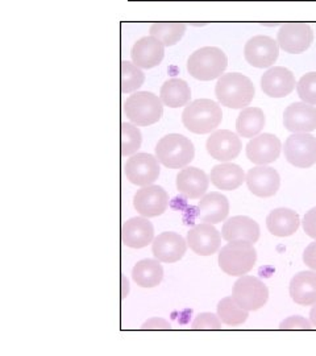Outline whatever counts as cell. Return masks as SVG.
<instances>
[{
  "instance_id": "obj_2",
  "label": "cell",
  "mask_w": 316,
  "mask_h": 356,
  "mask_svg": "<svg viewBox=\"0 0 316 356\" xmlns=\"http://www.w3.org/2000/svg\"><path fill=\"white\" fill-rule=\"evenodd\" d=\"M223 120V111L219 103L213 99H195L185 106L182 123L190 132L206 135L214 132Z\"/></svg>"
},
{
  "instance_id": "obj_40",
  "label": "cell",
  "mask_w": 316,
  "mask_h": 356,
  "mask_svg": "<svg viewBox=\"0 0 316 356\" xmlns=\"http://www.w3.org/2000/svg\"><path fill=\"white\" fill-rule=\"evenodd\" d=\"M303 263L313 270H316V241L310 243L303 252Z\"/></svg>"
},
{
  "instance_id": "obj_33",
  "label": "cell",
  "mask_w": 316,
  "mask_h": 356,
  "mask_svg": "<svg viewBox=\"0 0 316 356\" xmlns=\"http://www.w3.org/2000/svg\"><path fill=\"white\" fill-rule=\"evenodd\" d=\"M122 92L131 94L139 90L145 82V74L141 67L136 66L133 63L123 61L122 63Z\"/></svg>"
},
{
  "instance_id": "obj_8",
  "label": "cell",
  "mask_w": 316,
  "mask_h": 356,
  "mask_svg": "<svg viewBox=\"0 0 316 356\" xmlns=\"http://www.w3.org/2000/svg\"><path fill=\"white\" fill-rule=\"evenodd\" d=\"M126 179L136 186H148L154 184L161 173L160 163L151 153H135L129 156L124 165Z\"/></svg>"
},
{
  "instance_id": "obj_34",
  "label": "cell",
  "mask_w": 316,
  "mask_h": 356,
  "mask_svg": "<svg viewBox=\"0 0 316 356\" xmlns=\"http://www.w3.org/2000/svg\"><path fill=\"white\" fill-rule=\"evenodd\" d=\"M122 145H120V151L122 156H132L141 147L142 143V135L138 126L132 124V123H122Z\"/></svg>"
},
{
  "instance_id": "obj_10",
  "label": "cell",
  "mask_w": 316,
  "mask_h": 356,
  "mask_svg": "<svg viewBox=\"0 0 316 356\" xmlns=\"http://www.w3.org/2000/svg\"><path fill=\"white\" fill-rule=\"evenodd\" d=\"M278 56L277 40L265 35L253 36L244 47V57L247 63L257 69L272 67L278 60Z\"/></svg>"
},
{
  "instance_id": "obj_30",
  "label": "cell",
  "mask_w": 316,
  "mask_h": 356,
  "mask_svg": "<svg viewBox=\"0 0 316 356\" xmlns=\"http://www.w3.org/2000/svg\"><path fill=\"white\" fill-rule=\"evenodd\" d=\"M266 118L260 107H245L236 120V131L241 138L252 139L265 127Z\"/></svg>"
},
{
  "instance_id": "obj_4",
  "label": "cell",
  "mask_w": 316,
  "mask_h": 356,
  "mask_svg": "<svg viewBox=\"0 0 316 356\" xmlns=\"http://www.w3.org/2000/svg\"><path fill=\"white\" fill-rule=\"evenodd\" d=\"M228 66L227 54L217 47H203L190 54L188 72L198 81H213L223 76Z\"/></svg>"
},
{
  "instance_id": "obj_6",
  "label": "cell",
  "mask_w": 316,
  "mask_h": 356,
  "mask_svg": "<svg viewBox=\"0 0 316 356\" xmlns=\"http://www.w3.org/2000/svg\"><path fill=\"white\" fill-rule=\"evenodd\" d=\"M156 157L160 164L169 169H182L194 160L195 148L192 141L179 134H169L157 143Z\"/></svg>"
},
{
  "instance_id": "obj_5",
  "label": "cell",
  "mask_w": 316,
  "mask_h": 356,
  "mask_svg": "<svg viewBox=\"0 0 316 356\" xmlns=\"http://www.w3.org/2000/svg\"><path fill=\"white\" fill-rule=\"evenodd\" d=\"M257 261V251L252 243L228 242L219 252V267L229 276H244L251 272Z\"/></svg>"
},
{
  "instance_id": "obj_14",
  "label": "cell",
  "mask_w": 316,
  "mask_h": 356,
  "mask_svg": "<svg viewBox=\"0 0 316 356\" xmlns=\"http://www.w3.org/2000/svg\"><path fill=\"white\" fill-rule=\"evenodd\" d=\"M186 251H188V242L177 232L166 231L153 239V256L161 263H167V264L177 263L185 256Z\"/></svg>"
},
{
  "instance_id": "obj_28",
  "label": "cell",
  "mask_w": 316,
  "mask_h": 356,
  "mask_svg": "<svg viewBox=\"0 0 316 356\" xmlns=\"http://www.w3.org/2000/svg\"><path fill=\"white\" fill-rule=\"evenodd\" d=\"M160 99L169 108L185 107L191 99L189 83L181 78H170L165 81L160 90Z\"/></svg>"
},
{
  "instance_id": "obj_23",
  "label": "cell",
  "mask_w": 316,
  "mask_h": 356,
  "mask_svg": "<svg viewBox=\"0 0 316 356\" xmlns=\"http://www.w3.org/2000/svg\"><path fill=\"white\" fill-rule=\"evenodd\" d=\"M177 191L189 200H198L208 191L210 178L202 169L195 166H185L177 175Z\"/></svg>"
},
{
  "instance_id": "obj_39",
  "label": "cell",
  "mask_w": 316,
  "mask_h": 356,
  "mask_svg": "<svg viewBox=\"0 0 316 356\" xmlns=\"http://www.w3.org/2000/svg\"><path fill=\"white\" fill-rule=\"evenodd\" d=\"M141 329L142 330H169V329H172V325L166 319L154 317V318L145 321L142 323Z\"/></svg>"
},
{
  "instance_id": "obj_17",
  "label": "cell",
  "mask_w": 316,
  "mask_h": 356,
  "mask_svg": "<svg viewBox=\"0 0 316 356\" xmlns=\"http://www.w3.org/2000/svg\"><path fill=\"white\" fill-rule=\"evenodd\" d=\"M186 242L194 254L211 256L219 251L222 235L213 225L201 223L189 229Z\"/></svg>"
},
{
  "instance_id": "obj_35",
  "label": "cell",
  "mask_w": 316,
  "mask_h": 356,
  "mask_svg": "<svg viewBox=\"0 0 316 356\" xmlns=\"http://www.w3.org/2000/svg\"><path fill=\"white\" fill-rule=\"evenodd\" d=\"M297 91L302 102L316 106V72L306 73L297 83Z\"/></svg>"
},
{
  "instance_id": "obj_25",
  "label": "cell",
  "mask_w": 316,
  "mask_h": 356,
  "mask_svg": "<svg viewBox=\"0 0 316 356\" xmlns=\"http://www.w3.org/2000/svg\"><path fill=\"white\" fill-rule=\"evenodd\" d=\"M301 225L298 213L288 207H279L273 210L266 218V227L274 236L286 238L294 235Z\"/></svg>"
},
{
  "instance_id": "obj_9",
  "label": "cell",
  "mask_w": 316,
  "mask_h": 356,
  "mask_svg": "<svg viewBox=\"0 0 316 356\" xmlns=\"http://www.w3.org/2000/svg\"><path fill=\"white\" fill-rule=\"evenodd\" d=\"M283 152L291 165L307 169L316 164V138L310 132L292 134L285 141Z\"/></svg>"
},
{
  "instance_id": "obj_18",
  "label": "cell",
  "mask_w": 316,
  "mask_h": 356,
  "mask_svg": "<svg viewBox=\"0 0 316 356\" xmlns=\"http://www.w3.org/2000/svg\"><path fill=\"white\" fill-rule=\"evenodd\" d=\"M249 191L260 198H270L277 194L281 185L278 172L270 166L258 165L252 168L247 177Z\"/></svg>"
},
{
  "instance_id": "obj_12",
  "label": "cell",
  "mask_w": 316,
  "mask_h": 356,
  "mask_svg": "<svg viewBox=\"0 0 316 356\" xmlns=\"http://www.w3.org/2000/svg\"><path fill=\"white\" fill-rule=\"evenodd\" d=\"M133 207L145 218L163 216L169 207V194L158 185L142 186L133 195Z\"/></svg>"
},
{
  "instance_id": "obj_42",
  "label": "cell",
  "mask_w": 316,
  "mask_h": 356,
  "mask_svg": "<svg viewBox=\"0 0 316 356\" xmlns=\"http://www.w3.org/2000/svg\"><path fill=\"white\" fill-rule=\"evenodd\" d=\"M122 281H123V292H122V298H126V296H128V291H129V284H128V280H126V277L123 276L122 277Z\"/></svg>"
},
{
  "instance_id": "obj_20",
  "label": "cell",
  "mask_w": 316,
  "mask_h": 356,
  "mask_svg": "<svg viewBox=\"0 0 316 356\" xmlns=\"http://www.w3.org/2000/svg\"><path fill=\"white\" fill-rule=\"evenodd\" d=\"M154 239V227L145 216L128 219L122 226V242L129 248H144Z\"/></svg>"
},
{
  "instance_id": "obj_31",
  "label": "cell",
  "mask_w": 316,
  "mask_h": 356,
  "mask_svg": "<svg viewBox=\"0 0 316 356\" xmlns=\"http://www.w3.org/2000/svg\"><path fill=\"white\" fill-rule=\"evenodd\" d=\"M185 23H154L149 28L151 36L157 38L165 48L178 44L186 33Z\"/></svg>"
},
{
  "instance_id": "obj_11",
  "label": "cell",
  "mask_w": 316,
  "mask_h": 356,
  "mask_svg": "<svg viewBox=\"0 0 316 356\" xmlns=\"http://www.w3.org/2000/svg\"><path fill=\"white\" fill-rule=\"evenodd\" d=\"M279 49L301 54L307 51L314 42V31L307 23H286L277 32Z\"/></svg>"
},
{
  "instance_id": "obj_13",
  "label": "cell",
  "mask_w": 316,
  "mask_h": 356,
  "mask_svg": "<svg viewBox=\"0 0 316 356\" xmlns=\"http://www.w3.org/2000/svg\"><path fill=\"white\" fill-rule=\"evenodd\" d=\"M240 138L229 129H215L206 143L208 154L217 161L228 163L236 159L241 152Z\"/></svg>"
},
{
  "instance_id": "obj_1",
  "label": "cell",
  "mask_w": 316,
  "mask_h": 356,
  "mask_svg": "<svg viewBox=\"0 0 316 356\" xmlns=\"http://www.w3.org/2000/svg\"><path fill=\"white\" fill-rule=\"evenodd\" d=\"M215 95L222 106L242 110L254 99L256 89L248 76L240 73H228L217 78Z\"/></svg>"
},
{
  "instance_id": "obj_29",
  "label": "cell",
  "mask_w": 316,
  "mask_h": 356,
  "mask_svg": "<svg viewBox=\"0 0 316 356\" xmlns=\"http://www.w3.org/2000/svg\"><path fill=\"white\" fill-rule=\"evenodd\" d=\"M132 279L141 288H156L164 279V268L157 259H144L132 269Z\"/></svg>"
},
{
  "instance_id": "obj_27",
  "label": "cell",
  "mask_w": 316,
  "mask_h": 356,
  "mask_svg": "<svg viewBox=\"0 0 316 356\" xmlns=\"http://www.w3.org/2000/svg\"><path fill=\"white\" fill-rule=\"evenodd\" d=\"M210 179L219 191H236L244 184L245 173L241 166L223 163L211 169Z\"/></svg>"
},
{
  "instance_id": "obj_21",
  "label": "cell",
  "mask_w": 316,
  "mask_h": 356,
  "mask_svg": "<svg viewBox=\"0 0 316 356\" xmlns=\"http://www.w3.org/2000/svg\"><path fill=\"white\" fill-rule=\"evenodd\" d=\"M164 57V45L151 35L138 40L131 49L132 63L141 69H153L158 66Z\"/></svg>"
},
{
  "instance_id": "obj_24",
  "label": "cell",
  "mask_w": 316,
  "mask_h": 356,
  "mask_svg": "<svg viewBox=\"0 0 316 356\" xmlns=\"http://www.w3.org/2000/svg\"><path fill=\"white\" fill-rule=\"evenodd\" d=\"M222 236L227 242L242 241L254 244L260 239V226L249 216H232L223 225Z\"/></svg>"
},
{
  "instance_id": "obj_26",
  "label": "cell",
  "mask_w": 316,
  "mask_h": 356,
  "mask_svg": "<svg viewBox=\"0 0 316 356\" xmlns=\"http://www.w3.org/2000/svg\"><path fill=\"white\" fill-rule=\"evenodd\" d=\"M289 292L295 304L314 305L316 302V272L303 270L297 273L291 279Z\"/></svg>"
},
{
  "instance_id": "obj_19",
  "label": "cell",
  "mask_w": 316,
  "mask_h": 356,
  "mask_svg": "<svg viewBox=\"0 0 316 356\" xmlns=\"http://www.w3.org/2000/svg\"><path fill=\"white\" fill-rule=\"evenodd\" d=\"M283 126L292 134L311 132L316 129V107L304 102L288 106L283 113Z\"/></svg>"
},
{
  "instance_id": "obj_22",
  "label": "cell",
  "mask_w": 316,
  "mask_h": 356,
  "mask_svg": "<svg viewBox=\"0 0 316 356\" xmlns=\"http://www.w3.org/2000/svg\"><path fill=\"white\" fill-rule=\"evenodd\" d=\"M197 218L203 223H222L229 214V202L226 195L219 191L204 194L195 209Z\"/></svg>"
},
{
  "instance_id": "obj_37",
  "label": "cell",
  "mask_w": 316,
  "mask_h": 356,
  "mask_svg": "<svg viewBox=\"0 0 316 356\" xmlns=\"http://www.w3.org/2000/svg\"><path fill=\"white\" fill-rule=\"evenodd\" d=\"M281 330H310L313 329L311 322L301 317V316H292L289 318L283 319L279 325Z\"/></svg>"
},
{
  "instance_id": "obj_15",
  "label": "cell",
  "mask_w": 316,
  "mask_h": 356,
  "mask_svg": "<svg viewBox=\"0 0 316 356\" xmlns=\"http://www.w3.org/2000/svg\"><path fill=\"white\" fill-rule=\"evenodd\" d=\"M282 144L273 134H258L247 144V157L256 165H267L274 161L281 154Z\"/></svg>"
},
{
  "instance_id": "obj_38",
  "label": "cell",
  "mask_w": 316,
  "mask_h": 356,
  "mask_svg": "<svg viewBox=\"0 0 316 356\" xmlns=\"http://www.w3.org/2000/svg\"><path fill=\"white\" fill-rule=\"evenodd\" d=\"M304 232L316 241V207H313L310 211L304 214L303 218Z\"/></svg>"
},
{
  "instance_id": "obj_3",
  "label": "cell",
  "mask_w": 316,
  "mask_h": 356,
  "mask_svg": "<svg viewBox=\"0 0 316 356\" xmlns=\"http://www.w3.org/2000/svg\"><path fill=\"white\" fill-rule=\"evenodd\" d=\"M124 114L138 127H148L161 120L164 104L160 97L151 91H136L124 102Z\"/></svg>"
},
{
  "instance_id": "obj_32",
  "label": "cell",
  "mask_w": 316,
  "mask_h": 356,
  "mask_svg": "<svg viewBox=\"0 0 316 356\" xmlns=\"http://www.w3.org/2000/svg\"><path fill=\"white\" fill-rule=\"evenodd\" d=\"M217 317L227 326H240L249 317V312L241 309L232 297H226L217 304Z\"/></svg>"
},
{
  "instance_id": "obj_36",
  "label": "cell",
  "mask_w": 316,
  "mask_h": 356,
  "mask_svg": "<svg viewBox=\"0 0 316 356\" xmlns=\"http://www.w3.org/2000/svg\"><path fill=\"white\" fill-rule=\"evenodd\" d=\"M192 330H220L222 321L213 313H201L191 323Z\"/></svg>"
},
{
  "instance_id": "obj_41",
  "label": "cell",
  "mask_w": 316,
  "mask_h": 356,
  "mask_svg": "<svg viewBox=\"0 0 316 356\" xmlns=\"http://www.w3.org/2000/svg\"><path fill=\"white\" fill-rule=\"evenodd\" d=\"M310 322H311V325L316 327V302L313 306V309H311V312H310Z\"/></svg>"
},
{
  "instance_id": "obj_7",
  "label": "cell",
  "mask_w": 316,
  "mask_h": 356,
  "mask_svg": "<svg viewBox=\"0 0 316 356\" xmlns=\"http://www.w3.org/2000/svg\"><path fill=\"white\" fill-rule=\"evenodd\" d=\"M232 298L241 309L256 312L265 306L269 289L265 284L254 276H240L232 289Z\"/></svg>"
},
{
  "instance_id": "obj_16",
  "label": "cell",
  "mask_w": 316,
  "mask_h": 356,
  "mask_svg": "<svg viewBox=\"0 0 316 356\" xmlns=\"http://www.w3.org/2000/svg\"><path fill=\"white\" fill-rule=\"evenodd\" d=\"M295 76L288 67L273 66L261 76V89L269 98H285L295 89Z\"/></svg>"
}]
</instances>
